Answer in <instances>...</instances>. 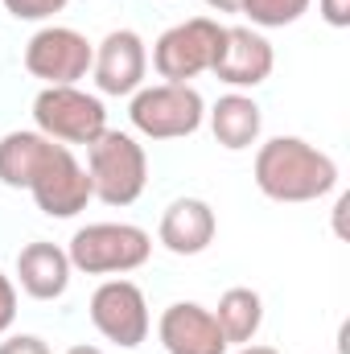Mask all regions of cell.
<instances>
[{
	"instance_id": "13",
	"label": "cell",
	"mask_w": 350,
	"mask_h": 354,
	"mask_svg": "<svg viewBox=\"0 0 350 354\" xmlns=\"http://www.w3.org/2000/svg\"><path fill=\"white\" fill-rule=\"evenodd\" d=\"M214 231H219V218H214L210 202H202V198H177L161 214L157 239L174 256H202L214 243Z\"/></svg>"
},
{
	"instance_id": "11",
	"label": "cell",
	"mask_w": 350,
	"mask_h": 354,
	"mask_svg": "<svg viewBox=\"0 0 350 354\" xmlns=\"http://www.w3.org/2000/svg\"><path fill=\"white\" fill-rule=\"evenodd\" d=\"M29 194H33L37 210L50 214V218H75L79 210H87V202L95 198L87 169L75 161V153H71L66 145L50 157V165H46L42 174L33 177Z\"/></svg>"
},
{
	"instance_id": "1",
	"label": "cell",
	"mask_w": 350,
	"mask_h": 354,
	"mask_svg": "<svg viewBox=\"0 0 350 354\" xmlns=\"http://www.w3.org/2000/svg\"><path fill=\"white\" fill-rule=\"evenodd\" d=\"M256 185L272 202H317L338 185V165L330 153L301 136H272L256 149Z\"/></svg>"
},
{
	"instance_id": "9",
	"label": "cell",
	"mask_w": 350,
	"mask_h": 354,
	"mask_svg": "<svg viewBox=\"0 0 350 354\" xmlns=\"http://www.w3.org/2000/svg\"><path fill=\"white\" fill-rule=\"evenodd\" d=\"M276 66V54H272V41L264 37L260 29H248V25H223V37H219V54H214V66L210 75L227 87L243 91V87H260L268 83Z\"/></svg>"
},
{
	"instance_id": "22",
	"label": "cell",
	"mask_w": 350,
	"mask_h": 354,
	"mask_svg": "<svg viewBox=\"0 0 350 354\" xmlns=\"http://www.w3.org/2000/svg\"><path fill=\"white\" fill-rule=\"evenodd\" d=\"M322 21L334 25V29H347L350 25V0H322Z\"/></svg>"
},
{
	"instance_id": "17",
	"label": "cell",
	"mask_w": 350,
	"mask_h": 354,
	"mask_svg": "<svg viewBox=\"0 0 350 354\" xmlns=\"http://www.w3.org/2000/svg\"><path fill=\"white\" fill-rule=\"evenodd\" d=\"M210 313H214V322H219L227 346H248V342H256V334H260V326H264L260 292H256V288H243V284L227 288V292L219 297V309H210Z\"/></svg>"
},
{
	"instance_id": "19",
	"label": "cell",
	"mask_w": 350,
	"mask_h": 354,
	"mask_svg": "<svg viewBox=\"0 0 350 354\" xmlns=\"http://www.w3.org/2000/svg\"><path fill=\"white\" fill-rule=\"evenodd\" d=\"M71 0H4V12L17 21H50L54 12H62Z\"/></svg>"
},
{
	"instance_id": "14",
	"label": "cell",
	"mask_w": 350,
	"mask_h": 354,
	"mask_svg": "<svg viewBox=\"0 0 350 354\" xmlns=\"http://www.w3.org/2000/svg\"><path fill=\"white\" fill-rule=\"evenodd\" d=\"M71 256L58 248V243H25L21 256H17V280L21 288L33 297V301H58L66 288H71Z\"/></svg>"
},
{
	"instance_id": "2",
	"label": "cell",
	"mask_w": 350,
	"mask_h": 354,
	"mask_svg": "<svg viewBox=\"0 0 350 354\" xmlns=\"http://www.w3.org/2000/svg\"><path fill=\"white\" fill-rule=\"evenodd\" d=\"M87 177L103 206H132L149 181L145 145L132 132L107 128L103 136H95L87 145Z\"/></svg>"
},
{
	"instance_id": "7",
	"label": "cell",
	"mask_w": 350,
	"mask_h": 354,
	"mask_svg": "<svg viewBox=\"0 0 350 354\" xmlns=\"http://www.w3.org/2000/svg\"><path fill=\"white\" fill-rule=\"evenodd\" d=\"M95 46L71 25H46L25 41V71L46 87H75L91 75Z\"/></svg>"
},
{
	"instance_id": "3",
	"label": "cell",
	"mask_w": 350,
	"mask_h": 354,
	"mask_svg": "<svg viewBox=\"0 0 350 354\" xmlns=\"http://www.w3.org/2000/svg\"><path fill=\"white\" fill-rule=\"evenodd\" d=\"M71 268L87 276H124L149 264L153 239L132 223H87L71 235Z\"/></svg>"
},
{
	"instance_id": "12",
	"label": "cell",
	"mask_w": 350,
	"mask_h": 354,
	"mask_svg": "<svg viewBox=\"0 0 350 354\" xmlns=\"http://www.w3.org/2000/svg\"><path fill=\"white\" fill-rule=\"evenodd\" d=\"M157 338L165 354H227V338L214 313L198 301H174L157 322Z\"/></svg>"
},
{
	"instance_id": "8",
	"label": "cell",
	"mask_w": 350,
	"mask_h": 354,
	"mask_svg": "<svg viewBox=\"0 0 350 354\" xmlns=\"http://www.w3.org/2000/svg\"><path fill=\"white\" fill-rule=\"evenodd\" d=\"M91 326L120 351H136L149 338V301L140 284L116 276L91 292Z\"/></svg>"
},
{
	"instance_id": "18",
	"label": "cell",
	"mask_w": 350,
	"mask_h": 354,
	"mask_svg": "<svg viewBox=\"0 0 350 354\" xmlns=\"http://www.w3.org/2000/svg\"><path fill=\"white\" fill-rule=\"evenodd\" d=\"M309 4H313V0H243L239 12H243L252 25H260V29H284V25L301 21V17L309 12Z\"/></svg>"
},
{
	"instance_id": "6",
	"label": "cell",
	"mask_w": 350,
	"mask_h": 354,
	"mask_svg": "<svg viewBox=\"0 0 350 354\" xmlns=\"http://www.w3.org/2000/svg\"><path fill=\"white\" fill-rule=\"evenodd\" d=\"M219 37H223V25L210 17H190L181 25H169L153 46V71L165 83H190L206 75L214 66Z\"/></svg>"
},
{
	"instance_id": "25",
	"label": "cell",
	"mask_w": 350,
	"mask_h": 354,
	"mask_svg": "<svg viewBox=\"0 0 350 354\" xmlns=\"http://www.w3.org/2000/svg\"><path fill=\"white\" fill-rule=\"evenodd\" d=\"M66 354H103V351H99V346H71Z\"/></svg>"
},
{
	"instance_id": "23",
	"label": "cell",
	"mask_w": 350,
	"mask_h": 354,
	"mask_svg": "<svg viewBox=\"0 0 350 354\" xmlns=\"http://www.w3.org/2000/svg\"><path fill=\"white\" fill-rule=\"evenodd\" d=\"M206 4H210V8H219V12H239V4H243V0H206Z\"/></svg>"
},
{
	"instance_id": "24",
	"label": "cell",
	"mask_w": 350,
	"mask_h": 354,
	"mask_svg": "<svg viewBox=\"0 0 350 354\" xmlns=\"http://www.w3.org/2000/svg\"><path fill=\"white\" fill-rule=\"evenodd\" d=\"M239 354H280L276 346H260V342H248V346H239Z\"/></svg>"
},
{
	"instance_id": "5",
	"label": "cell",
	"mask_w": 350,
	"mask_h": 354,
	"mask_svg": "<svg viewBox=\"0 0 350 354\" xmlns=\"http://www.w3.org/2000/svg\"><path fill=\"white\" fill-rule=\"evenodd\" d=\"M33 124L58 145H91L107 132V107L79 87H42L33 99Z\"/></svg>"
},
{
	"instance_id": "16",
	"label": "cell",
	"mask_w": 350,
	"mask_h": 354,
	"mask_svg": "<svg viewBox=\"0 0 350 354\" xmlns=\"http://www.w3.org/2000/svg\"><path fill=\"white\" fill-rule=\"evenodd\" d=\"M210 132H214V140H219L223 149H231V153L252 149L264 132L260 103H256L252 95H243V91L223 95V99L210 107Z\"/></svg>"
},
{
	"instance_id": "10",
	"label": "cell",
	"mask_w": 350,
	"mask_h": 354,
	"mask_svg": "<svg viewBox=\"0 0 350 354\" xmlns=\"http://www.w3.org/2000/svg\"><path fill=\"white\" fill-rule=\"evenodd\" d=\"M91 75H95V87L103 91V95H136V91L145 87V75H149L145 37L136 29H111L95 46Z\"/></svg>"
},
{
	"instance_id": "21",
	"label": "cell",
	"mask_w": 350,
	"mask_h": 354,
	"mask_svg": "<svg viewBox=\"0 0 350 354\" xmlns=\"http://www.w3.org/2000/svg\"><path fill=\"white\" fill-rule=\"evenodd\" d=\"M0 354H50V346L37 334H12L0 342Z\"/></svg>"
},
{
	"instance_id": "20",
	"label": "cell",
	"mask_w": 350,
	"mask_h": 354,
	"mask_svg": "<svg viewBox=\"0 0 350 354\" xmlns=\"http://www.w3.org/2000/svg\"><path fill=\"white\" fill-rule=\"evenodd\" d=\"M17 322V284L0 272V334H8Z\"/></svg>"
},
{
	"instance_id": "15",
	"label": "cell",
	"mask_w": 350,
	"mask_h": 354,
	"mask_svg": "<svg viewBox=\"0 0 350 354\" xmlns=\"http://www.w3.org/2000/svg\"><path fill=\"white\" fill-rule=\"evenodd\" d=\"M62 145L42 136L37 128H17L8 136H0V181L8 189H29L33 177L50 165V157L58 153Z\"/></svg>"
},
{
	"instance_id": "4",
	"label": "cell",
	"mask_w": 350,
	"mask_h": 354,
	"mask_svg": "<svg viewBox=\"0 0 350 354\" xmlns=\"http://www.w3.org/2000/svg\"><path fill=\"white\" fill-rule=\"evenodd\" d=\"M128 120L149 140H181L194 136L206 120V99L190 83H157L140 87L128 103Z\"/></svg>"
}]
</instances>
